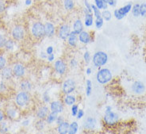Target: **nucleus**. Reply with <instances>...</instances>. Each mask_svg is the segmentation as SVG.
<instances>
[{
	"instance_id": "obj_15",
	"label": "nucleus",
	"mask_w": 146,
	"mask_h": 134,
	"mask_svg": "<svg viewBox=\"0 0 146 134\" xmlns=\"http://www.w3.org/2000/svg\"><path fill=\"white\" fill-rule=\"evenodd\" d=\"M64 105L60 101H52L50 103V110L57 113H61L64 111Z\"/></svg>"
},
{
	"instance_id": "obj_28",
	"label": "nucleus",
	"mask_w": 146,
	"mask_h": 134,
	"mask_svg": "<svg viewBox=\"0 0 146 134\" xmlns=\"http://www.w3.org/2000/svg\"><path fill=\"white\" fill-rule=\"evenodd\" d=\"M102 18H103V20H105L106 22H109L110 21L112 18H113V15L112 13L110 11H108L107 9L106 10H103L102 11Z\"/></svg>"
},
{
	"instance_id": "obj_21",
	"label": "nucleus",
	"mask_w": 146,
	"mask_h": 134,
	"mask_svg": "<svg viewBox=\"0 0 146 134\" xmlns=\"http://www.w3.org/2000/svg\"><path fill=\"white\" fill-rule=\"evenodd\" d=\"M83 30H84V24L81 21V19L78 18L73 23V31L79 35Z\"/></svg>"
},
{
	"instance_id": "obj_32",
	"label": "nucleus",
	"mask_w": 146,
	"mask_h": 134,
	"mask_svg": "<svg viewBox=\"0 0 146 134\" xmlns=\"http://www.w3.org/2000/svg\"><path fill=\"white\" fill-rule=\"evenodd\" d=\"M92 93V82L90 80L86 81V95L89 97Z\"/></svg>"
},
{
	"instance_id": "obj_12",
	"label": "nucleus",
	"mask_w": 146,
	"mask_h": 134,
	"mask_svg": "<svg viewBox=\"0 0 146 134\" xmlns=\"http://www.w3.org/2000/svg\"><path fill=\"white\" fill-rule=\"evenodd\" d=\"M96 124H97V121L95 117H88L84 121V128L88 130H92L95 128Z\"/></svg>"
},
{
	"instance_id": "obj_50",
	"label": "nucleus",
	"mask_w": 146,
	"mask_h": 134,
	"mask_svg": "<svg viewBox=\"0 0 146 134\" xmlns=\"http://www.w3.org/2000/svg\"><path fill=\"white\" fill-rule=\"evenodd\" d=\"M63 121H64V117L63 116H57L56 117V123L59 125V124L62 123Z\"/></svg>"
},
{
	"instance_id": "obj_4",
	"label": "nucleus",
	"mask_w": 146,
	"mask_h": 134,
	"mask_svg": "<svg viewBox=\"0 0 146 134\" xmlns=\"http://www.w3.org/2000/svg\"><path fill=\"white\" fill-rule=\"evenodd\" d=\"M31 33L35 38L40 39L44 36V24L40 22H34L31 27Z\"/></svg>"
},
{
	"instance_id": "obj_24",
	"label": "nucleus",
	"mask_w": 146,
	"mask_h": 134,
	"mask_svg": "<svg viewBox=\"0 0 146 134\" xmlns=\"http://www.w3.org/2000/svg\"><path fill=\"white\" fill-rule=\"evenodd\" d=\"M58 116V113L56 112H49V113L48 114V116L46 117V122L48 124H52L54 121H56V117Z\"/></svg>"
},
{
	"instance_id": "obj_17",
	"label": "nucleus",
	"mask_w": 146,
	"mask_h": 134,
	"mask_svg": "<svg viewBox=\"0 0 146 134\" xmlns=\"http://www.w3.org/2000/svg\"><path fill=\"white\" fill-rule=\"evenodd\" d=\"M79 40L80 41V43L84 44H88L90 42H91V36L90 33H88V31H84L83 30L79 35Z\"/></svg>"
},
{
	"instance_id": "obj_2",
	"label": "nucleus",
	"mask_w": 146,
	"mask_h": 134,
	"mask_svg": "<svg viewBox=\"0 0 146 134\" xmlns=\"http://www.w3.org/2000/svg\"><path fill=\"white\" fill-rule=\"evenodd\" d=\"M112 73L108 68L99 69L96 74V80L100 84H106L112 80Z\"/></svg>"
},
{
	"instance_id": "obj_46",
	"label": "nucleus",
	"mask_w": 146,
	"mask_h": 134,
	"mask_svg": "<svg viewBox=\"0 0 146 134\" xmlns=\"http://www.w3.org/2000/svg\"><path fill=\"white\" fill-rule=\"evenodd\" d=\"M43 101L45 103H48V102L50 101V97L48 95V91H45L44 94H43Z\"/></svg>"
},
{
	"instance_id": "obj_56",
	"label": "nucleus",
	"mask_w": 146,
	"mask_h": 134,
	"mask_svg": "<svg viewBox=\"0 0 146 134\" xmlns=\"http://www.w3.org/2000/svg\"><path fill=\"white\" fill-rule=\"evenodd\" d=\"M5 85L3 84H0V92H3V90L5 89V87H4Z\"/></svg>"
},
{
	"instance_id": "obj_18",
	"label": "nucleus",
	"mask_w": 146,
	"mask_h": 134,
	"mask_svg": "<svg viewBox=\"0 0 146 134\" xmlns=\"http://www.w3.org/2000/svg\"><path fill=\"white\" fill-rule=\"evenodd\" d=\"M48 113H49L48 107L46 105H42L36 111V117L40 120L45 119Z\"/></svg>"
},
{
	"instance_id": "obj_36",
	"label": "nucleus",
	"mask_w": 146,
	"mask_h": 134,
	"mask_svg": "<svg viewBox=\"0 0 146 134\" xmlns=\"http://www.w3.org/2000/svg\"><path fill=\"white\" fill-rule=\"evenodd\" d=\"M140 15L141 16L146 18V3L140 5Z\"/></svg>"
},
{
	"instance_id": "obj_25",
	"label": "nucleus",
	"mask_w": 146,
	"mask_h": 134,
	"mask_svg": "<svg viewBox=\"0 0 146 134\" xmlns=\"http://www.w3.org/2000/svg\"><path fill=\"white\" fill-rule=\"evenodd\" d=\"M79 130V124L77 121H72L69 125V129H68V134H76L78 133Z\"/></svg>"
},
{
	"instance_id": "obj_11",
	"label": "nucleus",
	"mask_w": 146,
	"mask_h": 134,
	"mask_svg": "<svg viewBox=\"0 0 146 134\" xmlns=\"http://www.w3.org/2000/svg\"><path fill=\"white\" fill-rule=\"evenodd\" d=\"M84 25L86 27H91L94 24V18H93V13L87 10L86 8L84 9Z\"/></svg>"
},
{
	"instance_id": "obj_3",
	"label": "nucleus",
	"mask_w": 146,
	"mask_h": 134,
	"mask_svg": "<svg viewBox=\"0 0 146 134\" xmlns=\"http://www.w3.org/2000/svg\"><path fill=\"white\" fill-rule=\"evenodd\" d=\"M104 123L106 124L107 126L113 127L116 126L119 121V117L116 113L113 112L112 110L109 112H105V115L103 117Z\"/></svg>"
},
{
	"instance_id": "obj_23",
	"label": "nucleus",
	"mask_w": 146,
	"mask_h": 134,
	"mask_svg": "<svg viewBox=\"0 0 146 134\" xmlns=\"http://www.w3.org/2000/svg\"><path fill=\"white\" fill-rule=\"evenodd\" d=\"M13 70L11 68L8 67H5L3 70H2V76L5 80H9L11 79L12 76H13Z\"/></svg>"
},
{
	"instance_id": "obj_49",
	"label": "nucleus",
	"mask_w": 146,
	"mask_h": 134,
	"mask_svg": "<svg viewBox=\"0 0 146 134\" xmlns=\"http://www.w3.org/2000/svg\"><path fill=\"white\" fill-rule=\"evenodd\" d=\"M53 52H54V48H53V47L52 46H48V47H47V48H46V53H47V55H49V54H52V53H53Z\"/></svg>"
},
{
	"instance_id": "obj_19",
	"label": "nucleus",
	"mask_w": 146,
	"mask_h": 134,
	"mask_svg": "<svg viewBox=\"0 0 146 134\" xmlns=\"http://www.w3.org/2000/svg\"><path fill=\"white\" fill-rule=\"evenodd\" d=\"M67 39H68V44L69 46L73 48L76 47L77 44V42H78V39H79L78 34L72 30V31H71L69 36H68V37Z\"/></svg>"
},
{
	"instance_id": "obj_26",
	"label": "nucleus",
	"mask_w": 146,
	"mask_h": 134,
	"mask_svg": "<svg viewBox=\"0 0 146 134\" xmlns=\"http://www.w3.org/2000/svg\"><path fill=\"white\" fill-rule=\"evenodd\" d=\"M64 7L66 11H72L75 7L74 0H64Z\"/></svg>"
},
{
	"instance_id": "obj_7",
	"label": "nucleus",
	"mask_w": 146,
	"mask_h": 134,
	"mask_svg": "<svg viewBox=\"0 0 146 134\" xmlns=\"http://www.w3.org/2000/svg\"><path fill=\"white\" fill-rule=\"evenodd\" d=\"M76 88V84L72 79H67L62 84L63 92L65 94H72Z\"/></svg>"
},
{
	"instance_id": "obj_44",
	"label": "nucleus",
	"mask_w": 146,
	"mask_h": 134,
	"mask_svg": "<svg viewBox=\"0 0 146 134\" xmlns=\"http://www.w3.org/2000/svg\"><path fill=\"white\" fill-rule=\"evenodd\" d=\"M103 2L106 3L108 6H110V7H115L117 4L116 0H103Z\"/></svg>"
},
{
	"instance_id": "obj_8",
	"label": "nucleus",
	"mask_w": 146,
	"mask_h": 134,
	"mask_svg": "<svg viewBox=\"0 0 146 134\" xmlns=\"http://www.w3.org/2000/svg\"><path fill=\"white\" fill-rule=\"evenodd\" d=\"M11 35L13 38L16 40H21L25 36V30L22 25H15L12 29Z\"/></svg>"
},
{
	"instance_id": "obj_33",
	"label": "nucleus",
	"mask_w": 146,
	"mask_h": 134,
	"mask_svg": "<svg viewBox=\"0 0 146 134\" xmlns=\"http://www.w3.org/2000/svg\"><path fill=\"white\" fill-rule=\"evenodd\" d=\"M132 14L134 17H139L140 16V4L137 3L132 7Z\"/></svg>"
},
{
	"instance_id": "obj_31",
	"label": "nucleus",
	"mask_w": 146,
	"mask_h": 134,
	"mask_svg": "<svg viewBox=\"0 0 146 134\" xmlns=\"http://www.w3.org/2000/svg\"><path fill=\"white\" fill-rule=\"evenodd\" d=\"M91 9H92V13L95 16V18H101L102 17V11L95 7V4H91Z\"/></svg>"
},
{
	"instance_id": "obj_1",
	"label": "nucleus",
	"mask_w": 146,
	"mask_h": 134,
	"mask_svg": "<svg viewBox=\"0 0 146 134\" xmlns=\"http://www.w3.org/2000/svg\"><path fill=\"white\" fill-rule=\"evenodd\" d=\"M108 62V56L105 52H96L92 56V63L95 68H101Z\"/></svg>"
},
{
	"instance_id": "obj_51",
	"label": "nucleus",
	"mask_w": 146,
	"mask_h": 134,
	"mask_svg": "<svg viewBox=\"0 0 146 134\" xmlns=\"http://www.w3.org/2000/svg\"><path fill=\"white\" fill-rule=\"evenodd\" d=\"M47 60L48 62H52L54 61L55 60V55L53 53H52V54L48 55L47 56Z\"/></svg>"
},
{
	"instance_id": "obj_52",
	"label": "nucleus",
	"mask_w": 146,
	"mask_h": 134,
	"mask_svg": "<svg viewBox=\"0 0 146 134\" xmlns=\"http://www.w3.org/2000/svg\"><path fill=\"white\" fill-rule=\"evenodd\" d=\"M91 73H92V69L91 68H88L86 69V74L88 75V76H90Z\"/></svg>"
},
{
	"instance_id": "obj_37",
	"label": "nucleus",
	"mask_w": 146,
	"mask_h": 134,
	"mask_svg": "<svg viewBox=\"0 0 146 134\" xmlns=\"http://www.w3.org/2000/svg\"><path fill=\"white\" fill-rule=\"evenodd\" d=\"M78 111H79V105H76V104H73V105H72V108H71V113H72V116L76 117Z\"/></svg>"
},
{
	"instance_id": "obj_27",
	"label": "nucleus",
	"mask_w": 146,
	"mask_h": 134,
	"mask_svg": "<svg viewBox=\"0 0 146 134\" xmlns=\"http://www.w3.org/2000/svg\"><path fill=\"white\" fill-rule=\"evenodd\" d=\"M94 3H95V7L101 10H106L107 9V4L103 2V0H94Z\"/></svg>"
},
{
	"instance_id": "obj_47",
	"label": "nucleus",
	"mask_w": 146,
	"mask_h": 134,
	"mask_svg": "<svg viewBox=\"0 0 146 134\" xmlns=\"http://www.w3.org/2000/svg\"><path fill=\"white\" fill-rule=\"evenodd\" d=\"M84 116V111L82 109H79V111L77 113V115H76V118L77 119H81Z\"/></svg>"
},
{
	"instance_id": "obj_55",
	"label": "nucleus",
	"mask_w": 146,
	"mask_h": 134,
	"mask_svg": "<svg viewBox=\"0 0 146 134\" xmlns=\"http://www.w3.org/2000/svg\"><path fill=\"white\" fill-rule=\"evenodd\" d=\"M29 123V120H26V121H24L23 122H22V125H24V126H26V125H28Z\"/></svg>"
},
{
	"instance_id": "obj_43",
	"label": "nucleus",
	"mask_w": 146,
	"mask_h": 134,
	"mask_svg": "<svg viewBox=\"0 0 146 134\" xmlns=\"http://www.w3.org/2000/svg\"><path fill=\"white\" fill-rule=\"evenodd\" d=\"M36 129H38V130H42L44 128V121H42V120H40L36 125Z\"/></svg>"
},
{
	"instance_id": "obj_9",
	"label": "nucleus",
	"mask_w": 146,
	"mask_h": 134,
	"mask_svg": "<svg viewBox=\"0 0 146 134\" xmlns=\"http://www.w3.org/2000/svg\"><path fill=\"white\" fill-rule=\"evenodd\" d=\"M71 33V27L68 24H63L58 29V36L60 39L62 40H66Z\"/></svg>"
},
{
	"instance_id": "obj_29",
	"label": "nucleus",
	"mask_w": 146,
	"mask_h": 134,
	"mask_svg": "<svg viewBox=\"0 0 146 134\" xmlns=\"http://www.w3.org/2000/svg\"><path fill=\"white\" fill-rule=\"evenodd\" d=\"M20 87H21V89H22V91H29L31 90V88H32V84H30V82L26 80V81H23V82L21 83Z\"/></svg>"
},
{
	"instance_id": "obj_30",
	"label": "nucleus",
	"mask_w": 146,
	"mask_h": 134,
	"mask_svg": "<svg viewBox=\"0 0 146 134\" xmlns=\"http://www.w3.org/2000/svg\"><path fill=\"white\" fill-rule=\"evenodd\" d=\"M7 115L9 118L14 119L17 116V110L14 108H12V107H10L7 109Z\"/></svg>"
},
{
	"instance_id": "obj_54",
	"label": "nucleus",
	"mask_w": 146,
	"mask_h": 134,
	"mask_svg": "<svg viewBox=\"0 0 146 134\" xmlns=\"http://www.w3.org/2000/svg\"><path fill=\"white\" fill-rule=\"evenodd\" d=\"M3 118H4V113H3V111H1V110H0V122L3 120Z\"/></svg>"
},
{
	"instance_id": "obj_48",
	"label": "nucleus",
	"mask_w": 146,
	"mask_h": 134,
	"mask_svg": "<svg viewBox=\"0 0 146 134\" xmlns=\"http://www.w3.org/2000/svg\"><path fill=\"white\" fill-rule=\"evenodd\" d=\"M6 9V3L3 0H0V13L3 12Z\"/></svg>"
},
{
	"instance_id": "obj_13",
	"label": "nucleus",
	"mask_w": 146,
	"mask_h": 134,
	"mask_svg": "<svg viewBox=\"0 0 146 134\" xmlns=\"http://www.w3.org/2000/svg\"><path fill=\"white\" fill-rule=\"evenodd\" d=\"M145 87L141 81H135L132 85V91L136 94H141L145 92Z\"/></svg>"
},
{
	"instance_id": "obj_20",
	"label": "nucleus",
	"mask_w": 146,
	"mask_h": 134,
	"mask_svg": "<svg viewBox=\"0 0 146 134\" xmlns=\"http://www.w3.org/2000/svg\"><path fill=\"white\" fill-rule=\"evenodd\" d=\"M70 124L68 121H63L62 123L59 124L57 126V133L60 134H67L68 133V129H69Z\"/></svg>"
},
{
	"instance_id": "obj_40",
	"label": "nucleus",
	"mask_w": 146,
	"mask_h": 134,
	"mask_svg": "<svg viewBox=\"0 0 146 134\" xmlns=\"http://www.w3.org/2000/svg\"><path fill=\"white\" fill-rule=\"evenodd\" d=\"M6 42H7L6 36L3 34H0V48H3L5 46Z\"/></svg>"
},
{
	"instance_id": "obj_14",
	"label": "nucleus",
	"mask_w": 146,
	"mask_h": 134,
	"mask_svg": "<svg viewBox=\"0 0 146 134\" xmlns=\"http://www.w3.org/2000/svg\"><path fill=\"white\" fill-rule=\"evenodd\" d=\"M13 74L17 77L21 78L22 76H25V73H26V68L25 67L22 65V64H16L14 65L13 68Z\"/></svg>"
},
{
	"instance_id": "obj_53",
	"label": "nucleus",
	"mask_w": 146,
	"mask_h": 134,
	"mask_svg": "<svg viewBox=\"0 0 146 134\" xmlns=\"http://www.w3.org/2000/svg\"><path fill=\"white\" fill-rule=\"evenodd\" d=\"M112 110V107L110 106V105H107L106 106V109H105V112H109V111H111Z\"/></svg>"
},
{
	"instance_id": "obj_10",
	"label": "nucleus",
	"mask_w": 146,
	"mask_h": 134,
	"mask_svg": "<svg viewBox=\"0 0 146 134\" xmlns=\"http://www.w3.org/2000/svg\"><path fill=\"white\" fill-rule=\"evenodd\" d=\"M55 72L60 76H63L66 73L67 71V65L62 60H57L54 63Z\"/></svg>"
},
{
	"instance_id": "obj_39",
	"label": "nucleus",
	"mask_w": 146,
	"mask_h": 134,
	"mask_svg": "<svg viewBox=\"0 0 146 134\" xmlns=\"http://www.w3.org/2000/svg\"><path fill=\"white\" fill-rule=\"evenodd\" d=\"M6 65H7V60L3 56H0V70H3Z\"/></svg>"
},
{
	"instance_id": "obj_45",
	"label": "nucleus",
	"mask_w": 146,
	"mask_h": 134,
	"mask_svg": "<svg viewBox=\"0 0 146 134\" xmlns=\"http://www.w3.org/2000/svg\"><path fill=\"white\" fill-rule=\"evenodd\" d=\"M84 8H86L87 10L92 13V9H91V4L88 2V0H84Z\"/></svg>"
},
{
	"instance_id": "obj_41",
	"label": "nucleus",
	"mask_w": 146,
	"mask_h": 134,
	"mask_svg": "<svg viewBox=\"0 0 146 134\" xmlns=\"http://www.w3.org/2000/svg\"><path fill=\"white\" fill-rule=\"evenodd\" d=\"M8 131V128L7 127V123L4 122V123L1 124V127H0V133H5Z\"/></svg>"
},
{
	"instance_id": "obj_16",
	"label": "nucleus",
	"mask_w": 146,
	"mask_h": 134,
	"mask_svg": "<svg viewBox=\"0 0 146 134\" xmlns=\"http://www.w3.org/2000/svg\"><path fill=\"white\" fill-rule=\"evenodd\" d=\"M44 36L52 37L55 34V26L51 22H45L44 24Z\"/></svg>"
},
{
	"instance_id": "obj_57",
	"label": "nucleus",
	"mask_w": 146,
	"mask_h": 134,
	"mask_svg": "<svg viewBox=\"0 0 146 134\" xmlns=\"http://www.w3.org/2000/svg\"><path fill=\"white\" fill-rule=\"evenodd\" d=\"M25 3L27 6H29V5H31V3H32V0H26L25 1Z\"/></svg>"
},
{
	"instance_id": "obj_34",
	"label": "nucleus",
	"mask_w": 146,
	"mask_h": 134,
	"mask_svg": "<svg viewBox=\"0 0 146 134\" xmlns=\"http://www.w3.org/2000/svg\"><path fill=\"white\" fill-rule=\"evenodd\" d=\"M94 24H95L96 29H100L103 26V24H104V20L103 18L101 17V18H95V20L94 21Z\"/></svg>"
},
{
	"instance_id": "obj_38",
	"label": "nucleus",
	"mask_w": 146,
	"mask_h": 134,
	"mask_svg": "<svg viewBox=\"0 0 146 134\" xmlns=\"http://www.w3.org/2000/svg\"><path fill=\"white\" fill-rule=\"evenodd\" d=\"M91 53L88 52V51H86L84 53V60L86 64H89L91 62Z\"/></svg>"
},
{
	"instance_id": "obj_35",
	"label": "nucleus",
	"mask_w": 146,
	"mask_h": 134,
	"mask_svg": "<svg viewBox=\"0 0 146 134\" xmlns=\"http://www.w3.org/2000/svg\"><path fill=\"white\" fill-rule=\"evenodd\" d=\"M4 47L6 48L7 50L11 51L14 48V47H15V41L12 40V39L7 40V42L5 44V46Z\"/></svg>"
},
{
	"instance_id": "obj_5",
	"label": "nucleus",
	"mask_w": 146,
	"mask_h": 134,
	"mask_svg": "<svg viewBox=\"0 0 146 134\" xmlns=\"http://www.w3.org/2000/svg\"><path fill=\"white\" fill-rule=\"evenodd\" d=\"M29 100H30V95L28 93V91H22L18 93L15 98L16 104L20 107H23L27 105L29 102Z\"/></svg>"
},
{
	"instance_id": "obj_22",
	"label": "nucleus",
	"mask_w": 146,
	"mask_h": 134,
	"mask_svg": "<svg viewBox=\"0 0 146 134\" xmlns=\"http://www.w3.org/2000/svg\"><path fill=\"white\" fill-rule=\"evenodd\" d=\"M64 101L65 105H68V106H72L73 104L76 103V96H74V95L71 94H66V96L64 98Z\"/></svg>"
},
{
	"instance_id": "obj_6",
	"label": "nucleus",
	"mask_w": 146,
	"mask_h": 134,
	"mask_svg": "<svg viewBox=\"0 0 146 134\" xmlns=\"http://www.w3.org/2000/svg\"><path fill=\"white\" fill-rule=\"evenodd\" d=\"M132 7H133V5H132L131 3H129L125 5L124 7H122L117 9V10H114L113 16L117 20H121V19L124 18L131 11Z\"/></svg>"
},
{
	"instance_id": "obj_42",
	"label": "nucleus",
	"mask_w": 146,
	"mask_h": 134,
	"mask_svg": "<svg viewBox=\"0 0 146 134\" xmlns=\"http://www.w3.org/2000/svg\"><path fill=\"white\" fill-rule=\"evenodd\" d=\"M69 65L72 68H77V66H78V61H77L76 59H72L70 60Z\"/></svg>"
}]
</instances>
